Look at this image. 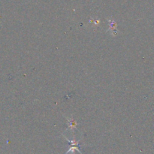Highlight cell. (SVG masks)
I'll return each mask as SVG.
<instances>
[{
    "label": "cell",
    "mask_w": 154,
    "mask_h": 154,
    "mask_svg": "<svg viewBox=\"0 0 154 154\" xmlns=\"http://www.w3.org/2000/svg\"><path fill=\"white\" fill-rule=\"evenodd\" d=\"M63 135V137L65 138V139H66V141L69 143V144H70V147H72V146H75V147H80L79 142L81 140H76L75 139V138H74L72 140H69V138H68L67 137L65 136L64 135Z\"/></svg>",
    "instance_id": "3"
},
{
    "label": "cell",
    "mask_w": 154,
    "mask_h": 154,
    "mask_svg": "<svg viewBox=\"0 0 154 154\" xmlns=\"http://www.w3.org/2000/svg\"><path fill=\"white\" fill-rule=\"evenodd\" d=\"M109 22V29H108V32H111V34L112 36H116L117 35V23L114 20H108Z\"/></svg>",
    "instance_id": "1"
},
{
    "label": "cell",
    "mask_w": 154,
    "mask_h": 154,
    "mask_svg": "<svg viewBox=\"0 0 154 154\" xmlns=\"http://www.w3.org/2000/svg\"><path fill=\"white\" fill-rule=\"evenodd\" d=\"M66 119H67L68 122V126H69V130L73 131V129H78V123L75 121V120H74L73 117H66Z\"/></svg>",
    "instance_id": "2"
},
{
    "label": "cell",
    "mask_w": 154,
    "mask_h": 154,
    "mask_svg": "<svg viewBox=\"0 0 154 154\" xmlns=\"http://www.w3.org/2000/svg\"><path fill=\"white\" fill-rule=\"evenodd\" d=\"M75 151H78V153L82 154V153H81V150H80V147H75V146H72V147H69V150H67V152H66V153L65 154H69V153L74 154V153H75Z\"/></svg>",
    "instance_id": "4"
}]
</instances>
